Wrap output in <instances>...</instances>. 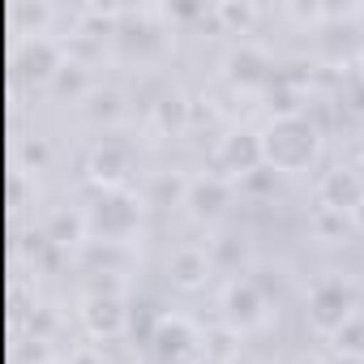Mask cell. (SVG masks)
I'll return each instance as SVG.
<instances>
[{"instance_id":"obj_1","label":"cell","mask_w":364,"mask_h":364,"mask_svg":"<svg viewBox=\"0 0 364 364\" xmlns=\"http://www.w3.org/2000/svg\"><path fill=\"white\" fill-rule=\"evenodd\" d=\"M257 141H262V163L274 167V171H287V176L309 171V167L317 163V154H321V133H317V124H313L309 116H300V112L274 116V120L262 129Z\"/></svg>"}]
</instances>
